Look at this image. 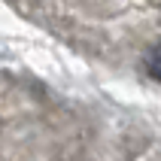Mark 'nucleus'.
Instances as JSON below:
<instances>
[{"label": "nucleus", "mask_w": 161, "mask_h": 161, "mask_svg": "<svg viewBox=\"0 0 161 161\" xmlns=\"http://www.w3.org/2000/svg\"><path fill=\"white\" fill-rule=\"evenodd\" d=\"M146 70H149L152 79L161 82V46H155L152 52H149V58H146Z\"/></svg>", "instance_id": "obj_1"}]
</instances>
